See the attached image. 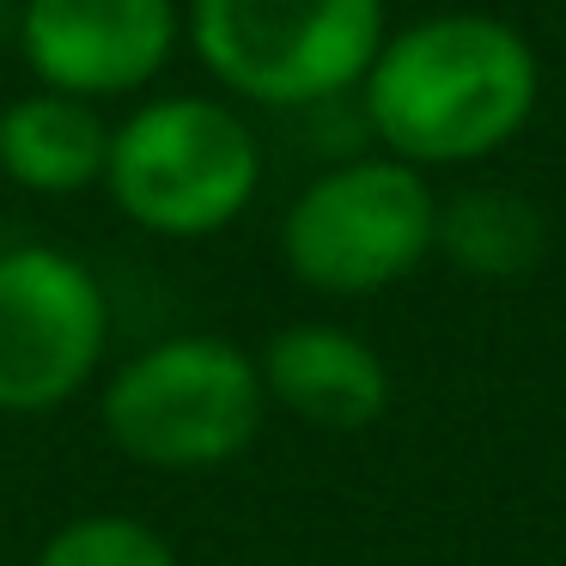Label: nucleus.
Instances as JSON below:
<instances>
[{
    "label": "nucleus",
    "instance_id": "f257e3e1",
    "mask_svg": "<svg viewBox=\"0 0 566 566\" xmlns=\"http://www.w3.org/2000/svg\"><path fill=\"white\" fill-rule=\"evenodd\" d=\"M359 123L415 171H457L505 153L542 104V55L500 13H427L390 31L359 80Z\"/></svg>",
    "mask_w": 566,
    "mask_h": 566
},
{
    "label": "nucleus",
    "instance_id": "f03ea898",
    "mask_svg": "<svg viewBox=\"0 0 566 566\" xmlns=\"http://www.w3.org/2000/svg\"><path fill=\"white\" fill-rule=\"evenodd\" d=\"M390 38L384 0H184V43L213 86L256 111L354 98Z\"/></svg>",
    "mask_w": 566,
    "mask_h": 566
},
{
    "label": "nucleus",
    "instance_id": "7ed1b4c3",
    "mask_svg": "<svg viewBox=\"0 0 566 566\" xmlns=\"http://www.w3.org/2000/svg\"><path fill=\"white\" fill-rule=\"evenodd\" d=\"M104 189L153 238H213L262 189V140L232 98L165 92L116 123Z\"/></svg>",
    "mask_w": 566,
    "mask_h": 566
},
{
    "label": "nucleus",
    "instance_id": "20e7f679",
    "mask_svg": "<svg viewBox=\"0 0 566 566\" xmlns=\"http://www.w3.org/2000/svg\"><path fill=\"white\" fill-rule=\"evenodd\" d=\"M269 390L262 366L226 335H165L104 384V432L140 469L201 475L256 444Z\"/></svg>",
    "mask_w": 566,
    "mask_h": 566
},
{
    "label": "nucleus",
    "instance_id": "39448f33",
    "mask_svg": "<svg viewBox=\"0 0 566 566\" xmlns=\"http://www.w3.org/2000/svg\"><path fill=\"white\" fill-rule=\"evenodd\" d=\"M439 189L390 153H354L317 171L281 213V262L323 298H371L432 256Z\"/></svg>",
    "mask_w": 566,
    "mask_h": 566
},
{
    "label": "nucleus",
    "instance_id": "423d86ee",
    "mask_svg": "<svg viewBox=\"0 0 566 566\" xmlns=\"http://www.w3.org/2000/svg\"><path fill=\"white\" fill-rule=\"evenodd\" d=\"M111 347L98 274L55 244L0 250V415H55L74 402Z\"/></svg>",
    "mask_w": 566,
    "mask_h": 566
},
{
    "label": "nucleus",
    "instance_id": "0eeeda50",
    "mask_svg": "<svg viewBox=\"0 0 566 566\" xmlns=\"http://www.w3.org/2000/svg\"><path fill=\"white\" fill-rule=\"evenodd\" d=\"M184 50V0H25L19 55L31 80L86 104L147 92Z\"/></svg>",
    "mask_w": 566,
    "mask_h": 566
},
{
    "label": "nucleus",
    "instance_id": "6e6552de",
    "mask_svg": "<svg viewBox=\"0 0 566 566\" xmlns=\"http://www.w3.org/2000/svg\"><path fill=\"white\" fill-rule=\"evenodd\" d=\"M262 390L323 432H366L390 408V366L342 323H286L256 354Z\"/></svg>",
    "mask_w": 566,
    "mask_h": 566
},
{
    "label": "nucleus",
    "instance_id": "1a4fd4ad",
    "mask_svg": "<svg viewBox=\"0 0 566 566\" xmlns=\"http://www.w3.org/2000/svg\"><path fill=\"white\" fill-rule=\"evenodd\" d=\"M116 123L104 104L67 98V92L31 86L0 111V177L25 196H86L104 184Z\"/></svg>",
    "mask_w": 566,
    "mask_h": 566
},
{
    "label": "nucleus",
    "instance_id": "9d476101",
    "mask_svg": "<svg viewBox=\"0 0 566 566\" xmlns=\"http://www.w3.org/2000/svg\"><path fill=\"white\" fill-rule=\"evenodd\" d=\"M432 256L475 281H517L548 256V220L530 196L500 184H469L457 196H439V232Z\"/></svg>",
    "mask_w": 566,
    "mask_h": 566
},
{
    "label": "nucleus",
    "instance_id": "9b49d317",
    "mask_svg": "<svg viewBox=\"0 0 566 566\" xmlns=\"http://www.w3.org/2000/svg\"><path fill=\"white\" fill-rule=\"evenodd\" d=\"M31 566H177V548L153 524L123 512H86L67 517Z\"/></svg>",
    "mask_w": 566,
    "mask_h": 566
}]
</instances>
